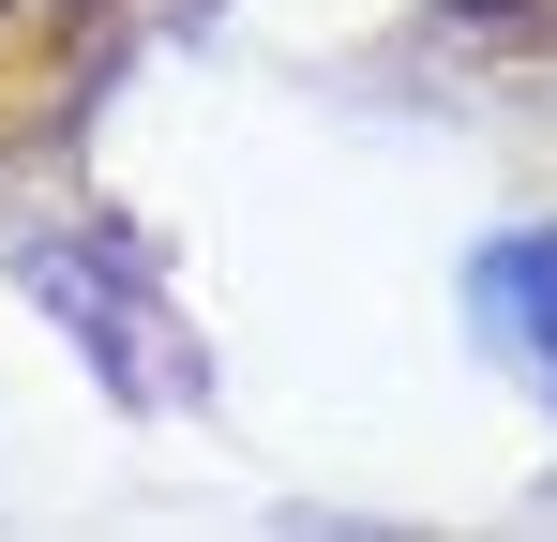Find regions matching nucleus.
Here are the masks:
<instances>
[{"label":"nucleus","mask_w":557,"mask_h":542,"mask_svg":"<svg viewBox=\"0 0 557 542\" xmlns=\"http://www.w3.org/2000/svg\"><path fill=\"white\" fill-rule=\"evenodd\" d=\"M467 317H482V347H512V361L557 392V226L482 242V271H467Z\"/></svg>","instance_id":"1"}]
</instances>
